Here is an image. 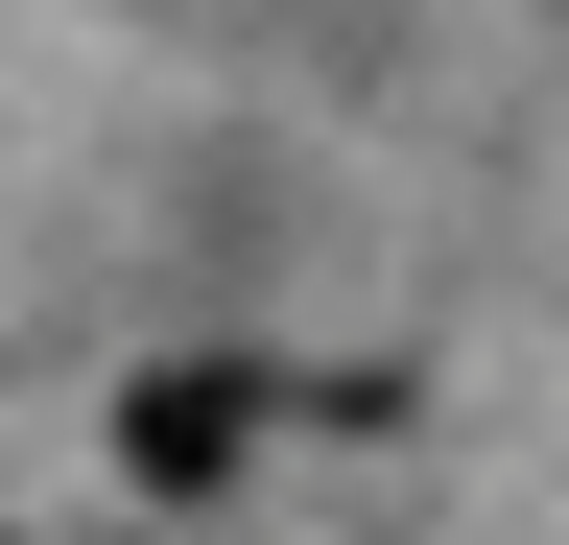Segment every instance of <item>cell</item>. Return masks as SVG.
Listing matches in <instances>:
<instances>
[{
    "label": "cell",
    "mask_w": 569,
    "mask_h": 545,
    "mask_svg": "<svg viewBox=\"0 0 569 545\" xmlns=\"http://www.w3.org/2000/svg\"><path fill=\"white\" fill-rule=\"evenodd\" d=\"M238 427H261V380H238V356H190V380H142V403H119V474H142V498H213V474H238Z\"/></svg>",
    "instance_id": "1"
}]
</instances>
